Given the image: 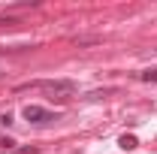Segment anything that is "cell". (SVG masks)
<instances>
[{"label": "cell", "instance_id": "1", "mask_svg": "<svg viewBox=\"0 0 157 154\" xmlns=\"http://www.w3.org/2000/svg\"><path fill=\"white\" fill-rule=\"evenodd\" d=\"M27 88H39L45 94L58 97V100H70V97L78 91V85L73 79H45V82H27V85H18L15 91H27Z\"/></svg>", "mask_w": 157, "mask_h": 154}, {"label": "cell", "instance_id": "2", "mask_svg": "<svg viewBox=\"0 0 157 154\" xmlns=\"http://www.w3.org/2000/svg\"><path fill=\"white\" fill-rule=\"evenodd\" d=\"M21 115H24V121H30V124H52V121H58V112L42 109V106H24Z\"/></svg>", "mask_w": 157, "mask_h": 154}, {"label": "cell", "instance_id": "3", "mask_svg": "<svg viewBox=\"0 0 157 154\" xmlns=\"http://www.w3.org/2000/svg\"><path fill=\"white\" fill-rule=\"evenodd\" d=\"M118 145H121V148H124V151H133V148H139V139L136 136H121V139H118Z\"/></svg>", "mask_w": 157, "mask_h": 154}, {"label": "cell", "instance_id": "4", "mask_svg": "<svg viewBox=\"0 0 157 154\" xmlns=\"http://www.w3.org/2000/svg\"><path fill=\"white\" fill-rule=\"evenodd\" d=\"M139 79H142V82H157V67H151V70H142V73H139Z\"/></svg>", "mask_w": 157, "mask_h": 154}, {"label": "cell", "instance_id": "5", "mask_svg": "<svg viewBox=\"0 0 157 154\" xmlns=\"http://www.w3.org/2000/svg\"><path fill=\"white\" fill-rule=\"evenodd\" d=\"M0 145H3L6 151H12V148H15V139H9V136H3V139H0Z\"/></svg>", "mask_w": 157, "mask_h": 154}, {"label": "cell", "instance_id": "6", "mask_svg": "<svg viewBox=\"0 0 157 154\" xmlns=\"http://www.w3.org/2000/svg\"><path fill=\"white\" fill-rule=\"evenodd\" d=\"M21 6H39V3H36V0H27V3H12L9 9H21Z\"/></svg>", "mask_w": 157, "mask_h": 154}, {"label": "cell", "instance_id": "7", "mask_svg": "<svg viewBox=\"0 0 157 154\" xmlns=\"http://www.w3.org/2000/svg\"><path fill=\"white\" fill-rule=\"evenodd\" d=\"M18 154H39V148H33V145L30 148H18Z\"/></svg>", "mask_w": 157, "mask_h": 154}]
</instances>
